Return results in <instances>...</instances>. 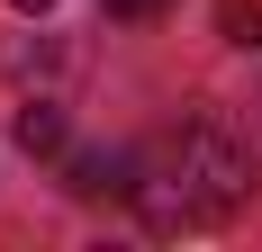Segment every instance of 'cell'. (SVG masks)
<instances>
[{"label": "cell", "mask_w": 262, "mask_h": 252, "mask_svg": "<svg viewBox=\"0 0 262 252\" xmlns=\"http://www.w3.org/2000/svg\"><path fill=\"white\" fill-rule=\"evenodd\" d=\"M136 207H145V225L154 234H181V225H226L244 198H253V162H244V144L226 135V126H181L172 144L145 162V180L127 189Z\"/></svg>", "instance_id": "6da1fadb"}, {"label": "cell", "mask_w": 262, "mask_h": 252, "mask_svg": "<svg viewBox=\"0 0 262 252\" xmlns=\"http://www.w3.org/2000/svg\"><path fill=\"white\" fill-rule=\"evenodd\" d=\"M63 180H73V198H127L136 189V153H73Z\"/></svg>", "instance_id": "7a4b0ae2"}, {"label": "cell", "mask_w": 262, "mask_h": 252, "mask_svg": "<svg viewBox=\"0 0 262 252\" xmlns=\"http://www.w3.org/2000/svg\"><path fill=\"white\" fill-rule=\"evenodd\" d=\"M18 144L27 153H63V108H54V99H27L18 108Z\"/></svg>", "instance_id": "3957f363"}, {"label": "cell", "mask_w": 262, "mask_h": 252, "mask_svg": "<svg viewBox=\"0 0 262 252\" xmlns=\"http://www.w3.org/2000/svg\"><path fill=\"white\" fill-rule=\"evenodd\" d=\"M226 36H235V45H253V36H262V9H244V0H226Z\"/></svg>", "instance_id": "277c9868"}, {"label": "cell", "mask_w": 262, "mask_h": 252, "mask_svg": "<svg viewBox=\"0 0 262 252\" xmlns=\"http://www.w3.org/2000/svg\"><path fill=\"white\" fill-rule=\"evenodd\" d=\"M163 0H108V18H154Z\"/></svg>", "instance_id": "5b68a950"}, {"label": "cell", "mask_w": 262, "mask_h": 252, "mask_svg": "<svg viewBox=\"0 0 262 252\" xmlns=\"http://www.w3.org/2000/svg\"><path fill=\"white\" fill-rule=\"evenodd\" d=\"M9 9H27V18H46V9H54V0H9Z\"/></svg>", "instance_id": "8992f818"}]
</instances>
